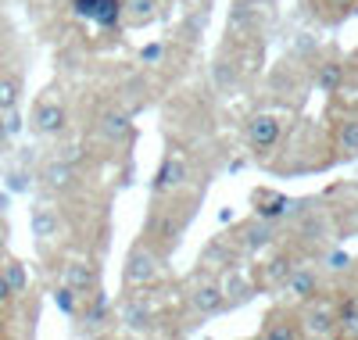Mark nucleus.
Masks as SVG:
<instances>
[{
    "instance_id": "obj_1",
    "label": "nucleus",
    "mask_w": 358,
    "mask_h": 340,
    "mask_svg": "<svg viewBox=\"0 0 358 340\" xmlns=\"http://www.w3.org/2000/svg\"><path fill=\"white\" fill-rule=\"evenodd\" d=\"M197 204H201V194L187 190V183L176 187V190L155 194V204H151V211H147L143 236L169 258V251H176L179 240H183V233H187V226L194 222Z\"/></svg>"
},
{
    "instance_id": "obj_12",
    "label": "nucleus",
    "mask_w": 358,
    "mask_h": 340,
    "mask_svg": "<svg viewBox=\"0 0 358 340\" xmlns=\"http://www.w3.org/2000/svg\"><path fill=\"white\" fill-rule=\"evenodd\" d=\"M344 72H348V57H341V54H312V86L322 90L326 97L341 86Z\"/></svg>"
},
{
    "instance_id": "obj_18",
    "label": "nucleus",
    "mask_w": 358,
    "mask_h": 340,
    "mask_svg": "<svg viewBox=\"0 0 358 340\" xmlns=\"http://www.w3.org/2000/svg\"><path fill=\"white\" fill-rule=\"evenodd\" d=\"M330 108L334 111H358V65L348 61V72L341 79V86L330 94Z\"/></svg>"
},
{
    "instance_id": "obj_9",
    "label": "nucleus",
    "mask_w": 358,
    "mask_h": 340,
    "mask_svg": "<svg viewBox=\"0 0 358 340\" xmlns=\"http://www.w3.org/2000/svg\"><path fill=\"white\" fill-rule=\"evenodd\" d=\"M90 133L94 136H101L104 140V147H129V140H133V122H129V115L122 111V108H115V104H108V108H101L97 115H94V122H90Z\"/></svg>"
},
{
    "instance_id": "obj_11",
    "label": "nucleus",
    "mask_w": 358,
    "mask_h": 340,
    "mask_svg": "<svg viewBox=\"0 0 358 340\" xmlns=\"http://www.w3.org/2000/svg\"><path fill=\"white\" fill-rule=\"evenodd\" d=\"M301 11L322 29H337L358 11V0H301Z\"/></svg>"
},
{
    "instance_id": "obj_7",
    "label": "nucleus",
    "mask_w": 358,
    "mask_h": 340,
    "mask_svg": "<svg viewBox=\"0 0 358 340\" xmlns=\"http://www.w3.org/2000/svg\"><path fill=\"white\" fill-rule=\"evenodd\" d=\"M297 312H301L305 337H341L337 333V304H334V294L319 290L305 304H297Z\"/></svg>"
},
{
    "instance_id": "obj_8",
    "label": "nucleus",
    "mask_w": 358,
    "mask_h": 340,
    "mask_svg": "<svg viewBox=\"0 0 358 340\" xmlns=\"http://www.w3.org/2000/svg\"><path fill=\"white\" fill-rule=\"evenodd\" d=\"M258 337L262 340H301L305 326H301V312H297V304H290V301L273 304L265 312L262 326H258Z\"/></svg>"
},
{
    "instance_id": "obj_15",
    "label": "nucleus",
    "mask_w": 358,
    "mask_h": 340,
    "mask_svg": "<svg viewBox=\"0 0 358 340\" xmlns=\"http://www.w3.org/2000/svg\"><path fill=\"white\" fill-rule=\"evenodd\" d=\"M183 183H187V162L179 158V154H165V158H162V169L155 172L151 190H155V194H165V190L183 187Z\"/></svg>"
},
{
    "instance_id": "obj_4",
    "label": "nucleus",
    "mask_w": 358,
    "mask_h": 340,
    "mask_svg": "<svg viewBox=\"0 0 358 340\" xmlns=\"http://www.w3.org/2000/svg\"><path fill=\"white\" fill-rule=\"evenodd\" d=\"M29 222H33V236L40 243V251H50V243H57L62 236H69V208L62 201H36L33 204V215H29Z\"/></svg>"
},
{
    "instance_id": "obj_17",
    "label": "nucleus",
    "mask_w": 358,
    "mask_h": 340,
    "mask_svg": "<svg viewBox=\"0 0 358 340\" xmlns=\"http://www.w3.org/2000/svg\"><path fill=\"white\" fill-rule=\"evenodd\" d=\"M334 304H337V333L341 337H358V290L334 294Z\"/></svg>"
},
{
    "instance_id": "obj_14",
    "label": "nucleus",
    "mask_w": 358,
    "mask_h": 340,
    "mask_svg": "<svg viewBox=\"0 0 358 340\" xmlns=\"http://www.w3.org/2000/svg\"><path fill=\"white\" fill-rule=\"evenodd\" d=\"M0 276L8 280V287H11V294H15L18 301L33 297V280H29V269H25L22 258H15V255L4 251V258H0Z\"/></svg>"
},
{
    "instance_id": "obj_5",
    "label": "nucleus",
    "mask_w": 358,
    "mask_h": 340,
    "mask_svg": "<svg viewBox=\"0 0 358 340\" xmlns=\"http://www.w3.org/2000/svg\"><path fill=\"white\" fill-rule=\"evenodd\" d=\"M326 140H330L334 162L358 158V111H326Z\"/></svg>"
},
{
    "instance_id": "obj_2",
    "label": "nucleus",
    "mask_w": 358,
    "mask_h": 340,
    "mask_svg": "<svg viewBox=\"0 0 358 340\" xmlns=\"http://www.w3.org/2000/svg\"><path fill=\"white\" fill-rule=\"evenodd\" d=\"M29 129L43 140H62L72 129V104L62 90H43L29 108Z\"/></svg>"
},
{
    "instance_id": "obj_20",
    "label": "nucleus",
    "mask_w": 358,
    "mask_h": 340,
    "mask_svg": "<svg viewBox=\"0 0 358 340\" xmlns=\"http://www.w3.org/2000/svg\"><path fill=\"white\" fill-rule=\"evenodd\" d=\"M76 8L97 25H115L118 15H122V0H76Z\"/></svg>"
},
{
    "instance_id": "obj_6",
    "label": "nucleus",
    "mask_w": 358,
    "mask_h": 340,
    "mask_svg": "<svg viewBox=\"0 0 358 340\" xmlns=\"http://www.w3.org/2000/svg\"><path fill=\"white\" fill-rule=\"evenodd\" d=\"M57 283H65L69 290H76L79 297H86V294H97V290H104V272H101V265H97V258H90V255H72V258H65L62 262V276H57Z\"/></svg>"
},
{
    "instance_id": "obj_13",
    "label": "nucleus",
    "mask_w": 358,
    "mask_h": 340,
    "mask_svg": "<svg viewBox=\"0 0 358 340\" xmlns=\"http://www.w3.org/2000/svg\"><path fill=\"white\" fill-rule=\"evenodd\" d=\"M190 304L197 308L201 316H215V312H222V308H226V294H222V287H219L215 276H208V269L194 276V287H190Z\"/></svg>"
},
{
    "instance_id": "obj_21",
    "label": "nucleus",
    "mask_w": 358,
    "mask_h": 340,
    "mask_svg": "<svg viewBox=\"0 0 358 340\" xmlns=\"http://www.w3.org/2000/svg\"><path fill=\"white\" fill-rule=\"evenodd\" d=\"M251 204H255V211H258V219H265V222H273V219H280V215H287V197L280 194V190H255L251 194Z\"/></svg>"
},
{
    "instance_id": "obj_22",
    "label": "nucleus",
    "mask_w": 358,
    "mask_h": 340,
    "mask_svg": "<svg viewBox=\"0 0 358 340\" xmlns=\"http://www.w3.org/2000/svg\"><path fill=\"white\" fill-rule=\"evenodd\" d=\"M15 133H18V115L15 111H0V154H8L11 143H15Z\"/></svg>"
},
{
    "instance_id": "obj_16",
    "label": "nucleus",
    "mask_w": 358,
    "mask_h": 340,
    "mask_svg": "<svg viewBox=\"0 0 358 340\" xmlns=\"http://www.w3.org/2000/svg\"><path fill=\"white\" fill-rule=\"evenodd\" d=\"M158 15H162V0H122V15H118V22H122L126 29H143V25H151Z\"/></svg>"
},
{
    "instance_id": "obj_3",
    "label": "nucleus",
    "mask_w": 358,
    "mask_h": 340,
    "mask_svg": "<svg viewBox=\"0 0 358 340\" xmlns=\"http://www.w3.org/2000/svg\"><path fill=\"white\" fill-rule=\"evenodd\" d=\"M162 265H165V255L147 236H140L129 247V255H126V269H122L126 290H151V287H158L162 276H165Z\"/></svg>"
},
{
    "instance_id": "obj_23",
    "label": "nucleus",
    "mask_w": 358,
    "mask_h": 340,
    "mask_svg": "<svg viewBox=\"0 0 358 340\" xmlns=\"http://www.w3.org/2000/svg\"><path fill=\"white\" fill-rule=\"evenodd\" d=\"M348 61H351V65H358V50H355V54H351V57H348Z\"/></svg>"
},
{
    "instance_id": "obj_19",
    "label": "nucleus",
    "mask_w": 358,
    "mask_h": 340,
    "mask_svg": "<svg viewBox=\"0 0 358 340\" xmlns=\"http://www.w3.org/2000/svg\"><path fill=\"white\" fill-rule=\"evenodd\" d=\"M22 104V69H0V111H18Z\"/></svg>"
},
{
    "instance_id": "obj_10",
    "label": "nucleus",
    "mask_w": 358,
    "mask_h": 340,
    "mask_svg": "<svg viewBox=\"0 0 358 340\" xmlns=\"http://www.w3.org/2000/svg\"><path fill=\"white\" fill-rule=\"evenodd\" d=\"M280 136H283V122L276 115H255L244 129V140L255 158H262V165L273 158V150L280 147Z\"/></svg>"
}]
</instances>
